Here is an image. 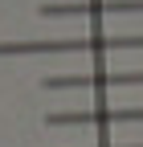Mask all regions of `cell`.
Returning <instances> with one entry per match:
<instances>
[{"label": "cell", "instance_id": "obj_3", "mask_svg": "<svg viewBox=\"0 0 143 147\" xmlns=\"http://www.w3.org/2000/svg\"><path fill=\"white\" fill-rule=\"evenodd\" d=\"M37 12L41 16H119V12H143V0H49Z\"/></svg>", "mask_w": 143, "mask_h": 147}, {"label": "cell", "instance_id": "obj_1", "mask_svg": "<svg viewBox=\"0 0 143 147\" xmlns=\"http://www.w3.org/2000/svg\"><path fill=\"white\" fill-rule=\"evenodd\" d=\"M119 123H143V106H86L45 115V127H119Z\"/></svg>", "mask_w": 143, "mask_h": 147}, {"label": "cell", "instance_id": "obj_4", "mask_svg": "<svg viewBox=\"0 0 143 147\" xmlns=\"http://www.w3.org/2000/svg\"><path fill=\"white\" fill-rule=\"evenodd\" d=\"M94 147H143V143H94Z\"/></svg>", "mask_w": 143, "mask_h": 147}, {"label": "cell", "instance_id": "obj_2", "mask_svg": "<svg viewBox=\"0 0 143 147\" xmlns=\"http://www.w3.org/2000/svg\"><path fill=\"white\" fill-rule=\"evenodd\" d=\"M111 86H143V69H94V74H45L41 90H111Z\"/></svg>", "mask_w": 143, "mask_h": 147}]
</instances>
